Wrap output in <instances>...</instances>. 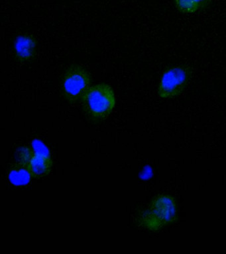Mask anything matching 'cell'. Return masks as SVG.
<instances>
[{
    "label": "cell",
    "mask_w": 226,
    "mask_h": 254,
    "mask_svg": "<svg viewBox=\"0 0 226 254\" xmlns=\"http://www.w3.org/2000/svg\"><path fill=\"white\" fill-rule=\"evenodd\" d=\"M81 101L87 115L95 121L108 118L114 111L116 103L112 87L104 83L91 86Z\"/></svg>",
    "instance_id": "cell-1"
},
{
    "label": "cell",
    "mask_w": 226,
    "mask_h": 254,
    "mask_svg": "<svg viewBox=\"0 0 226 254\" xmlns=\"http://www.w3.org/2000/svg\"><path fill=\"white\" fill-rule=\"evenodd\" d=\"M177 209L175 200L168 194L156 196L145 212L142 224L147 229L156 231L176 219Z\"/></svg>",
    "instance_id": "cell-2"
},
{
    "label": "cell",
    "mask_w": 226,
    "mask_h": 254,
    "mask_svg": "<svg viewBox=\"0 0 226 254\" xmlns=\"http://www.w3.org/2000/svg\"><path fill=\"white\" fill-rule=\"evenodd\" d=\"M193 74V67L187 64L172 65L164 69L158 85V95L162 99L173 98L181 94Z\"/></svg>",
    "instance_id": "cell-3"
},
{
    "label": "cell",
    "mask_w": 226,
    "mask_h": 254,
    "mask_svg": "<svg viewBox=\"0 0 226 254\" xmlns=\"http://www.w3.org/2000/svg\"><path fill=\"white\" fill-rule=\"evenodd\" d=\"M90 73L80 65H73L69 67L63 79V95L69 102L75 103L82 99L90 88Z\"/></svg>",
    "instance_id": "cell-4"
},
{
    "label": "cell",
    "mask_w": 226,
    "mask_h": 254,
    "mask_svg": "<svg viewBox=\"0 0 226 254\" xmlns=\"http://www.w3.org/2000/svg\"><path fill=\"white\" fill-rule=\"evenodd\" d=\"M36 39L33 35H21L15 39L14 53L15 58L20 63H25L34 58L37 51Z\"/></svg>",
    "instance_id": "cell-5"
},
{
    "label": "cell",
    "mask_w": 226,
    "mask_h": 254,
    "mask_svg": "<svg viewBox=\"0 0 226 254\" xmlns=\"http://www.w3.org/2000/svg\"><path fill=\"white\" fill-rule=\"evenodd\" d=\"M53 166L49 154L35 152L27 167L32 178H41L50 174Z\"/></svg>",
    "instance_id": "cell-6"
},
{
    "label": "cell",
    "mask_w": 226,
    "mask_h": 254,
    "mask_svg": "<svg viewBox=\"0 0 226 254\" xmlns=\"http://www.w3.org/2000/svg\"><path fill=\"white\" fill-rule=\"evenodd\" d=\"M31 178L27 167L20 164L11 168L9 173V180L15 186H24L28 184Z\"/></svg>",
    "instance_id": "cell-7"
},
{
    "label": "cell",
    "mask_w": 226,
    "mask_h": 254,
    "mask_svg": "<svg viewBox=\"0 0 226 254\" xmlns=\"http://www.w3.org/2000/svg\"><path fill=\"white\" fill-rule=\"evenodd\" d=\"M176 9L182 13L192 14L200 11V6L196 0H174Z\"/></svg>",
    "instance_id": "cell-8"
},
{
    "label": "cell",
    "mask_w": 226,
    "mask_h": 254,
    "mask_svg": "<svg viewBox=\"0 0 226 254\" xmlns=\"http://www.w3.org/2000/svg\"><path fill=\"white\" fill-rule=\"evenodd\" d=\"M34 150L29 148H22L19 151L18 156L19 164L24 165L27 166L29 161L32 158L33 155L34 154Z\"/></svg>",
    "instance_id": "cell-9"
},
{
    "label": "cell",
    "mask_w": 226,
    "mask_h": 254,
    "mask_svg": "<svg viewBox=\"0 0 226 254\" xmlns=\"http://www.w3.org/2000/svg\"><path fill=\"white\" fill-rule=\"evenodd\" d=\"M33 148H33V150H34L35 152L44 153V154H49L48 149H47V147L45 146L42 142H41L40 141L35 140L33 142Z\"/></svg>",
    "instance_id": "cell-10"
},
{
    "label": "cell",
    "mask_w": 226,
    "mask_h": 254,
    "mask_svg": "<svg viewBox=\"0 0 226 254\" xmlns=\"http://www.w3.org/2000/svg\"><path fill=\"white\" fill-rule=\"evenodd\" d=\"M200 6V11L207 9L212 3L213 0H196Z\"/></svg>",
    "instance_id": "cell-11"
}]
</instances>
